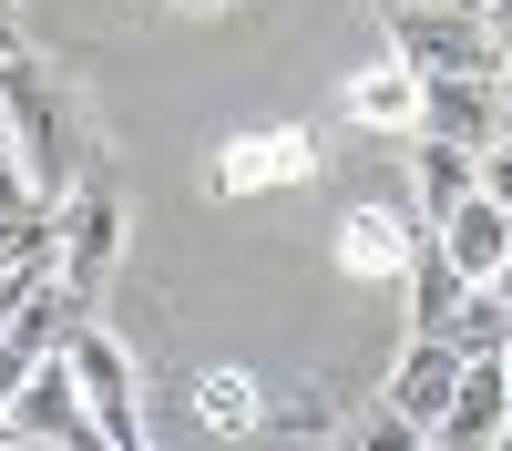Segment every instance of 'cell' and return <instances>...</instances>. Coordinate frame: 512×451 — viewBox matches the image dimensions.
<instances>
[{"instance_id":"ffe728a7","label":"cell","mask_w":512,"mask_h":451,"mask_svg":"<svg viewBox=\"0 0 512 451\" xmlns=\"http://www.w3.org/2000/svg\"><path fill=\"white\" fill-rule=\"evenodd\" d=\"M21 205H41V195H31V164H21V144L0 134V216H21Z\"/></svg>"},{"instance_id":"d6986e66","label":"cell","mask_w":512,"mask_h":451,"mask_svg":"<svg viewBox=\"0 0 512 451\" xmlns=\"http://www.w3.org/2000/svg\"><path fill=\"white\" fill-rule=\"evenodd\" d=\"M482 195H492L502 216H512V123H502V134L482 144Z\"/></svg>"},{"instance_id":"e0dca14e","label":"cell","mask_w":512,"mask_h":451,"mask_svg":"<svg viewBox=\"0 0 512 451\" xmlns=\"http://www.w3.org/2000/svg\"><path fill=\"white\" fill-rule=\"evenodd\" d=\"M441 339H451L461 359H502V349H512V298H502V287H472V298L451 308Z\"/></svg>"},{"instance_id":"484cf974","label":"cell","mask_w":512,"mask_h":451,"mask_svg":"<svg viewBox=\"0 0 512 451\" xmlns=\"http://www.w3.org/2000/svg\"><path fill=\"white\" fill-rule=\"evenodd\" d=\"M379 11H390V0H379Z\"/></svg>"},{"instance_id":"3957f363","label":"cell","mask_w":512,"mask_h":451,"mask_svg":"<svg viewBox=\"0 0 512 451\" xmlns=\"http://www.w3.org/2000/svg\"><path fill=\"white\" fill-rule=\"evenodd\" d=\"M62 359H72L82 400H93L103 441H113V451H134V441H144V380H134V349H123L113 328H93V318H82L72 339H62Z\"/></svg>"},{"instance_id":"7a4b0ae2","label":"cell","mask_w":512,"mask_h":451,"mask_svg":"<svg viewBox=\"0 0 512 451\" xmlns=\"http://www.w3.org/2000/svg\"><path fill=\"white\" fill-rule=\"evenodd\" d=\"M390 52L410 72H502V41L482 21V0H390Z\"/></svg>"},{"instance_id":"4316f807","label":"cell","mask_w":512,"mask_h":451,"mask_svg":"<svg viewBox=\"0 0 512 451\" xmlns=\"http://www.w3.org/2000/svg\"><path fill=\"white\" fill-rule=\"evenodd\" d=\"M0 11H11V0H0Z\"/></svg>"},{"instance_id":"7c38bea8","label":"cell","mask_w":512,"mask_h":451,"mask_svg":"<svg viewBox=\"0 0 512 451\" xmlns=\"http://www.w3.org/2000/svg\"><path fill=\"white\" fill-rule=\"evenodd\" d=\"M482 185V144H451V134H410V205H420V216H451V205L461 195H472Z\"/></svg>"},{"instance_id":"83f0119b","label":"cell","mask_w":512,"mask_h":451,"mask_svg":"<svg viewBox=\"0 0 512 451\" xmlns=\"http://www.w3.org/2000/svg\"><path fill=\"white\" fill-rule=\"evenodd\" d=\"M0 277H11V267H0Z\"/></svg>"},{"instance_id":"30bf717a","label":"cell","mask_w":512,"mask_h":451,"mask_svg":"<svg viewBox=\"0 0 512 451\" xmlns=\"http://www.w3.org/2000/svg\"><path fill=\"white\" fill-rule=\"evenodd\" d=\"M502 431H512V369L502 359H461V390H451L441 441L451 451H502Z\"/></svg>"},{"instance_id":"5bb4252c","label":"cell","mask_w":512,"mask_h":451,"mask_svg":"<svg viewBox=\"0 0 512 451\" xmlns=\"http://www.w3.org/2000/svg\"><path fill=\"white\" fill-rule=\"evenodd\" d=\"M400 287H410V328H451V308L472 298V277L451 267V246H441V226L410 246V267H400Z\"/></svg>"},{"instance_id":"9c48e42d","label":"cell","mask_w":512,"mask_h":451,"mask_svg":"<svg viewBox=\"0 0 512 451\" xmlns=\"http://www.w3.org/2000/svg\"><path fill=\"white\" fill-rule=\"evenodd\" d=\"M420 236H431L420 205H349V216H338V267L349 277H400Z\"/></svg>"},{"instance_id":"6da1fadb","label":"cell","mask_w":512,"mask_h":451,"mask_svg":"<svg viewBox=\"0 0 512 451\" xmlns=\"http://www.w3.org/2000/svg\"><path fill=\"white\" fill-rule=\"evenodd\" d=\"M0 134L21 144V164H31V195H41V205H62V195L82 185V164H93V154H82V123H72V103H62V82L41 72V62L21 52V41L0 52Z\"/></svg>"},{"instance_id":"9a60e30c","label":"cell","mask_w":512,"mask_h":451,"mask_svg":"<svg viewBox=\"0 0 512 451\" xmlns=\"http://www.w3.org/2000/svg\"><path fill=\"white\" fill-rule=\"evenodd\" d=\"M195 421L216 441H256V431H267V390H256L246 369H205V380H195Z\"/></svg>"},{"instance_id":"277c9868","label":"cell","mask_w":512,"mask_h":451,"mask_svg":"<svg viewBox=\"0 0 512 451\" xmlns=\"http://www.w3.org/2000/svg\"><path fill=\"white\" fill-rule=\"evenodd\" d=\"M123 226H134V216H123V195H113L103 175H82V185L62 195V277H72V287H103V277L123 267Z\"/></svg>"},{"instance_id":"2e32d148","label":"cell","mask_w":512,"mask_h":451,"mask_svg":"<svg viewBox=\"0 0 512 451\" xmlns=\"http://www.w3.org/2000/svg\"><path fill=\"white\" fill-rule=\"evenodd\" d=\"M256 441H349V410H338V390H297V400H267V431Z\"/></svg>"},{"instance_id":"44dd1931","label":"cell","mask_w":512,"mask_h":451,"mask_svg":"<svg viewBox=\"0 0 512 451\" xmlns=\"http://www.w3.org/2000/svg\"><path fill=\"white\" fill-rule=\"evenodd\" d=\"M21 369H31V349H21V339H0V410H11V390H21Z\"/></svg>"},{"instance_id":"ba28073f","label":"cell","mask_w":512,"mask_h":451,"mask_svg":"<svg viewBox=\"0 0 512 451\" xmlns=\"http://www.w3.org/2000/svg\"><path fill=\"white\" fill-rule=\"evenodd\" d=\"M420 134L492 144L502 134V72H420Z\"/></svg>"},{"instance_id":"cb8c5ba5","label":"cell","mask_w":512,"mask_h":451,"mask_svg":"<svg viewBox=\"0 0 512 451\" xmlns=\"http://www.w3.org/2000/svg\"><path fill=\"white\" fill-rule=\"evenodd\" d=\"M185 11H226V0H185Z\"/></svg>"},{"instance_id":"8fae6325","label":"cell","mask_w":512,"mask_h":451,"mask_svg":"<svg viewBox=\"0 0 512 451\" xmlns=\"http://www.w3.org/2000/svg\"><path fill=\"white\" fill-rule=\"evenodd\" d=\"M338 103H349V123H359V134H420V72L400 62V52H379L369 72H349V93H338Z\"/></svg>"},{"instance_id":"d4e9b609","label":"cell","mask_w":512,"mask_h":451,"mask_svg":"<svg viewBox=\"0 0 512 451\" xmlns=\"http://www.w3.org/2000/svg\"><path fill=\"white\" fill-rule=\"evenodd\" d=\"M502 451H512V431H502Z\"/></svg>"},{"instance_id":"603a6c76","label":"cell","mask_w":512,"mask_h":451,"mask_svg":"<svg viewBox=\"0 0 512 451\" xmlns=\"http://www.w3.org/2000/svg\"><path fill=\"white\" fill-rule=\"evenodd\" d=\"M492 287H502V298H512V257H502V277H492Z\"/></svg>"},{"instance_id":"4fadbf2b","label":"cell","mask_w":512,"mask_h":451,"mask_svg":"<svg viewBox=\"0 0 512 451\" xmlns=\"http://www.w3.org/2000/svg\"><path fill=\"white\" fill-rule=\"evenodd\" d=\"M441 246H451V267L472 277V287H492V277H502V257H512V216H502V205L472 185V195H461L451 216H441Z\"/></svg>"},{"instance_id":"52a82bcc","label":"cell","mask_w":512,"mask_h":451,"mask_svg":"<svg viewBox=\"0 0 512 451\" xmlns=\"http://www.w3.org/2000/svg\"><path fill=\"white\" fill-rule=\"evenodd\" d=\"M11 431H21V441H103V421H93V400H82V380H72L62 349L21 369V390H11Z\"/></svg>"},{"instance_id":"5b68a950","label":"cell","mask_w":512,"mask_h":451,"mask_svg":"<svg viewBox=\"0 0 512 451\" xmlns=\"http://www.w3.org/2000/svg\"><path fill=\"white\" fill-rule=\"evenodd\" d=\"M451 390H461V349L441 339V328H410V349H400V369H390V390H379V400H390L420 441H441Z\"/></svg>"},{"instance_id":"7402d4cb","label":"cell","mask_w":512,"mask_h":451,"mask_svg":"<svg viewBox=\"0 0 512 451\" xmlns=\"http://www.w3.org/2000/svg\"><path fill=\"white\" fill-rule=\"evenodd\" d=\"M482 21H492V41H502V72H512V0H482Z\"/></svg>"},{"instance_id":"ac0fdd59","label":"cell","mask_w":512,"mask_h":451,"mask_svg":"<svg viewBox=\"0 0 512 451\" xmlns=\"http://www.w3.org/2000/svg\"><path fill=\"white\" fill-rule=\"evenodd\" d=\"M349 441H359V451H410L420 431L400 421V410H390V400H369V410H349Z\"/></svg>"},{"instance_id":"8992f818","label":"cell","mask_w":512,"mask_h":451,"mask_svg":"<svg viewBox=\"0 0 512 451\" xmlns=\"http://www.w3.org/2000/svg\"><path fill=\"white\" fill-rule=\"evenodd\" d=\"M318 175V144L297 123H256V134L216 144V195H267V185H308Z\"/></svg>"}]
</instances>
